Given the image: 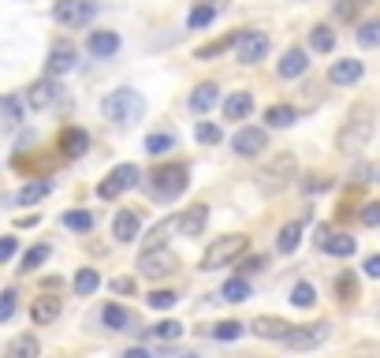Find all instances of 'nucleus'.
Returning <instances> with one entry per match:
<instances>
[{
	"label": "nucleus",
	"instance_id": "1",
	"mask_svg": "<svg viewBox=\"0 0 380 358\" xmlns=\"http://www.w3.org/2000/svg\"><path fill=\"white\" fill-rule=\"evenodd\" d=\"M373 105H354L351 112H346V120H343V127H339V135H336V150L339 153H361L369 145V138H373Z\"/></svg>",
	"mask_w": 380,
	"mask_h": 358
},
{
	"label": "nucleus",
	"instance_id": "2",
	"mask_svg": "<svg viewBox=\"0 0 380 358\" xmlns=\"http://www.w3.org/2000/svg\"><path fill=\"white\" fill-rule=\"evenodd\" d=\"M142 112H145V97H142L138 90H130V86L112 90L105 101H101V116L112 120V123H123V127H130L135 120H142Z\"/></svg>",
	"mask_w": 380,
	"mask_h": 358
},
{
	"label": "nucleus",
	"instance_id": "3",
	"mask_svg": "<svg viewBox=\"0 0 380 358\" xmlns=\"http://www.w3.org/2000/svg\"><path fill=\"white\" fill-rule=\"evenodd\" d=\"M145 187H150L153 198L175 202L179 194L190 187V172H187V165H160V168H153L150 175H145Z\"/></svg>",
	"mask_w": 380,
	"mask_h": 358
},
{
	"label": "nucleus",
	"instance_id": "4",
	"mask_svg": "<svg viewBox=\"0 0 380 358\" xmlns=\"http://www.w3.org/2000/svg\"><path fill=\"white\" fill-rule=\"evenodd\" d=\"M246 250H250V239L246 235H224V239H212L205 254H202V269L212 272V269H227L235 265V257H242Z\"/></svg>",
	"mask_w": 380,
	"mask_h": 358
},
{
	"label": "nucleus",
	"instance_id": "5",
	"mask_svg": "<svg viewBox=\"0 0 380 358\" xmlns=\"http://www.w3.org/2000/svg\"><path fill=\"white\" fill-rule=\"evenodd\" d=\"M138 269H142L145 280H164V276H172L179 269V257L168 247H153V250H142Z\"/></svg>",
	"mask_w": 380,
	"mask_h": 358
},
{
	"label": "nucleus",
	"instance_id": "6",
	"mask_svg": "<svg viewBox=\"0 0 380 358\" xmlns=\"http://www.w3.org/2000/svg\"><path fill=\"white\" fill-rule=\"evenodd\" d=\"M294 172H299V160H294L291 153H276L272 165L261 172V187H265L269 194H276V190H284V187L291 183Z\"/></svg>",
	"mask_w": 380,
	"mask_h": 358
},
{
	"label": "nucleus",
	"instance_id": "7",
	"mask_svg": "<svg viewBox=\"0 0 380 358\" xmlns=\"http://www.w3.org/2000/svg\"><path fill=\"white\" fill-rule=\"evenodd\" d=\"M138 179H142V172H138V165H120V168H112L108 175H105V183L97 187V198H105V202H112V198H120L123 190H130V187H138Z\"/></svg>",
	"mask_w": 380,
	"mask_h": 358
},
{
	"label": "nucleus",
	"instance_id": "8",
	"mask_svg": "<svg viewBox=\"0 0 380 358\" xmlns=\"http://www.w3.org/2000/svg\"><path fill=\"white\" fill-rule=\"evenodd\" d=\"M53 15H56V23L60 26H86L93 15H97V4L93 0H56V8H53Z\"/></svg>",
	"mask_w": 380,
	"mask_h": 358
},
{
	"label": "nucleus",
	"instance_id": "9",
	"mask_svg": "<svg viewBox=\"0 0 380 358\" xmlns=\"http://www.w3.org/2000/svg\"><path fill=\"white\" fill-rule=\"evenodd\" d=\"M231 150H235L239 157H257L269 150V135L265 127H239L235 138H231Z\"/></svg>",
	"mask_w": 380,
	"mask_h": 358
},
{
	"label": "nucleus",
	"instance_id": "10",
	"mask_svg": "<svg viewBox=\"0 0 380 358\" xmlns=\"http://www.w3.org/2000/svg\"><path fill=\"white\" fill-rule=\"evenodd\" d=\"M328 339V324L317 321V324H302V329H291L287 339H284V347L291 351H313V347H321Z\"/></svg>",
	"mask_w": 380,
	"mask_h": 358
},
{
	"label": "nucleus",
	"instance_id": "11",
	"mask_svg": "<svg viewBox=\"0 0 380 358\" xmlns=\"http://www.w3.org/2000/svg\"><path fill=\"white\" fill-rule=\"evenodd\" d=\"M239 63H246V68H254V63L265 60L269 53V34H261V30H242V38H239Z\"/></svg>",
	"mask_w": 380,
	"mask_h": 358
},
{
	"label": "nucleus",
	"instance_id": "12",
	"mask_svg": "<svg viewBox=\"0 0 380 358\" xmlns=\"http://www.w3.org/2000/svg\"><path fill=\"white\" fill-rule=\"evenodd\" d=\"M317 247L321 254H332V257H351L354 247H358V239L354 235H332V227H317Z\"/></svg>",
	"mask_w": 380,
	"mask_h": 358
},
{
	"label": "nucleus",
	"instance_id": "13",
	"mask_svg": "<svg viewBox=\"0 0 380 358\" xmlns=\"http://www.w3.org/2000/svg\"><path fill=\"white\" fill-rule=\"evenodd\" d=\"M78 63V53H75V45L71 41H53V48H48V75L60 78V75H68L71 68Z\"/></svg>",
	"mask_w": 380,
	"mask_h": 358
},
{
	"label": "nucleus",
	"instance_id": "14",
	"mask_svg": "<svg viewBox=\"0 0 380 358\" xmlns=\"http://www.w3.org/2000/svg\"><path fill=\"white\" fill-rule=\"evenodd\" d=\"M205 224H209V205L197 202V205H190V209H183V213H179V235L197 239V235L205 232Z\"/></svg>",
	"mask_w": 380,
	"mask_h": 358
},
{
	"label": "nucleus",
	"instance_id": "15",
	"mask_svg": "<svg viewBox=\"0 0 380 358\" xmlns=\"http://www.w3.org/2000/svg\"><path fill=\"white\" fill-rule=\"evenodd\" d=\"M56 97H60V83H56L53 75H48V78H38V83L26 90L30 108H38V112H41V108H48V105H56Z\"/></svg>",
	"mask_w": 380,
	"mask_h": 358
},
{
	"label": "nucleus",
	"instance_id": "16",
	"mask_svg": "<svg viewBox=\"0 0 380 358\" xmlns=\"http://www.w3.org/2000/svg\"><path fill=\"white\" fill-rule=\"evenodd\" d=\"M361 75H366V68H361V60H336L332 68H328V83H336V86H354L361 83Z\"/></svg>",
	"mask_w": 380,
	"mask_h": 358
},
{
	"label": "nucleus",
	"instance_id": "17",
	"mask_svg": "<svg viewBox=\"0 0 380 358\" xmlns=\"http://www.w3.org/2000/svg\"><path fill=\"white\" fill-rule=\"evenodd\" d=\"M306 68H309V56H306V48L291 45L287 53L279 56V63H276V75H279V78H299V75H306Z\"/></svg>",
	"mask_w": 380,
	"mask_h": 358
},
{
	"label": "nucleus",
	"instance_id": "18",
	"mask_svg": "<svg viewBox=\"0 0 380 358\" xmlns=\"http://www.w3.org/2000/svg\"><path fill=\"white\" fill-rule=\"evenodd\" d=\"M138 227H142V217L135 213V209H120L112 220V239L115 242H135L138 239Z\"/></svg>",
	"mask_w": 380,
	"mask_h": 358
},
{
	"label": "nucleus",
	"instance_id": "19",
	"mask_svg": "<svg viewBox=\"0 0 380 358\" xmlns=\"http://www.w3.org/2000/svg\"><path fill=\"white\" fill-rule=\"evenodd\" d=\"M86 48H90V56H97V60L115 56V53H120V34H115V30H93V34L86 38Z\"/></svg>",
	"mask_w": 380,
	"mask_h": 358
},
{
	"label": "nucleus",
	"instance_id": "20",
	"mask_svg": "<svg viewBox=\"0 0 380 358\" xmlns=\"http://www.w3.org/2000/svg\"><path fill=\"white\" fill-rule=\"evenodd\" d=\"M217 101H220V86L217 83H202V86H194V93H190V112H194V116H205Z\"/></svg>",
	"mask_w": 380,
	"mask_h": 358
},
{
	"label": "nucleus",
	"instance_id": "21",
	"mask_svg": "<svg viewBox=\"0 0 380 358\" xmlns=\"http://www.w3.org/2000/svg\"><path fill=\"white\" fill-rule=\"evenodd\" d=\"M254 112V93L250 90H235L224 101V120H246Z\"/></svg>",
	"mask_w": 380,
	"mask_h": 358
},
{
	"label": "nucleus",
	"instance_id": "22",
	"mask_svg": "<svg viewBox=\"0 0 380 358\" xmlns=\"http://www.w3.org/2000/svg\"><path fill=\"white\" fill-rule=\"evenodd\" d=\"M291 329H294V324H287L284 317H257V321H254V336H261V339H279V344L287 339Z\"/></svg>",
	"mask_w": 380,
	"mask_h": 358
},
{
	"label": "nucleus",
	"instance_id": "23",
	"mask_svg": "<svg viewBox=\"0 0 380 358\" xmlns=\"http://www.w3.org/2000/svg\"><path fill=\"white\" fill-rule=\"evenodd\" d=\"M23 123V101L19 97L4 93L0 97V131H15V127Z\"/></svg>",
	"mask_w": 380,
	"mask_h": 358
},
{
	"label": "nucleus",
	"instance_id": "24",
	"mask_svg": "<svg viewBox=\"0 0 380 358\" xmlns=\"http://www.w3.org/2000/svg\"><path fill=\"white\" fill-rule=\"evenodd\" d=\"M60 150H63V157H82L90 150V135L82 131V127H68V131L60 135Z\"/></svg>",
	"mask_w": 380,
	"mask_h": 358
},
{
	"label": "nucleus",
	"instance_id": "25",
	"mask_svg": "<svg viewBox=\"0 0 380 358\" xmlns=\"http://www.w3.org/2000/svg\"><path fill=\"white\" fill-rule=\"evenodd\" d=\"M60 299L56 295H41V299H34V306H30V317H34V324H53L56 317H60Z\"/></svg>",
	"mask_w": 380,
	"mask_h": 358
},
{
	"label": "nucleus",
	"instance_id": "26",
	"mask_svg": "<svg viewBox=\"0 0 380 358\" xmlns=\"http://www.w3.org/2000/svg\"><path fill=\"white\" fill-rule=\"evenodd\" d=\"M38 354H41V344H38V336H30V332L15 336L4 347V358H38Z\"/></svg>",
	"mask_w": 380,
	"mask_h": 358
},
{
	"label": "nucleus",
	"instance_id": "27",
	"mask_svg": "<svg viewBox=\"0 0 380 358\" xmlns=\"http://www.w3.org/2000/svg\"><path fill=\"white\" fill-rule=\"evenodd\" d=\"M302 227H306V220H291V224H284V232H279V239H276V250H279V254H294V250H299Z\"/></svg>",
	"mask_w": 380,
	"mask_h": 358
},
{
	"label": "nucleus",
	"instance_id": "28",
	"mask_svg": "<svg viewBox=\"0 0 380 358\" xmlns=\"http://www.w3.org/2000/svg\"><path fill=\"white\" fill-rule=\"evenodd\" d=\"M179 145V138L172 131H153V135H145V153L150 157H164V153H172Z\"/></svg>",
	"mask_w": 380,
	"mask_h": 358
},
{
	"label": "nucleus",
	"instance_id": "29",
	"mask_svg": "<svg viewBox=\"0 0 380 358\" xmlns=\"http://www.w3.org/2000/svg\"><path fill=\"white\" fill-rule=\"evenodd\" d=\"M48 190H53V183H48V179H34V183H26L19 194H15V202H19V205H34V202L45 198Z\"/></svg>",
	"mask_w": 380,
	"mask_h": 358
},
{
	"label": "nucleus",
	"instance_id": "30",
	"mask_svg": "<svg viewBox=\"0 0 380 358\" xmlns=\"http://www.w3.org/2000/svg\"><path fill=\"white\" fill-rule=\"evenodd\" d=\"M309 48L313 53H332L336 48V30L332 26H313L309 30Z\"/></svg>",
	"mask_w": 380,
	"mask_h": 358
},
{
	"label": "nucleus",
	"instance_id": "31",
	"mask_svg": "<svg viewBox=\"0 0 380 358\" xmlns=\"http://www.w3.org/2000/svg\"><path fill=\"white\" fill-rule=\"evenodd\" d=\"M101 321H105V329H112V332H123L127 324H130V314L123 310V306H115V302H108L105 310H101Z\"/></svg>",
	"mask_w": 380,
	"mask_h": 358
},
{
	"label": "nucleus",
	"instance_id": "32",
	"mask_svg": "<svg viewBox=\"0 0 380 358\" xmlns=\"http://www.w3.org/2000/svg\"><path fill=\"white\" fill-rule=\"evenodd\" d=\"M220 299L224 302H246L250 299V284H246L242 276H231V280L220 287Z\"/></svg>",
	"mask_w": 380,
	"mask_h": 358
},
{
	"label": "nucleus",
	"instance_id": "33",
	"mask_svg": "<svg viewBox=\"0 0 380 358\" xmlns=\"http://www.w3.org/2000/svg\"><path fill=\"white\" fill-rule=\"evenodd\" d=\"M239 38H242V30H239V34H227V38H220V41H209V45H202V48H197V60H212V56H220V53H227V48L231 45H239Z\"/></svg>",
	"mask_w": 380,
	"mask_h": 358
},
{
	"label": "nucleus",
	"instance_id": "34",
	"mask_svg": "<svg viewBox=\"0 0 380 358\" xmlns=\"http://www.w3.org/2000/svg\"><path fill=\"white\" fill-rule=\"evenodd\" d=\"M101 287V276H97V269H78L75 272V295H93V291Z\"/></svg>",
	"mask_w": 380,
	"mask_h": 358
},
{
	"label": "nucleus",
	"instance_id": "35",
	"mask_svg": "<svg viewBox=\"0 0 380 358\" xmlns=\"http://www.w3.org/2000/svg\"><path fill=\"white\" fill-rule=\"evenodd\" d=\"M294 120H299V112H294L291 105H272V108H265V123H269V127H291Z\"/></svg>",
	"mask_w": 380,
	"mask_h": 358
},
{
	"label": "nucleus",
	"instance_id": "36",
	"mask_svg": "<svg viewBox=\"0 0 380 358\" xmlns=\"http://www.w3.org/2000/svg\"><path fill=\"white\" fill-rule=\"evenodd\" d=\"M48 254H53V247H48V242H38V247H30V250L23 254V272H34L38 265H45V262H48Z\"/></svg>",
	"mask_w": 380,
	"mask_h": 358
},
{
	"label": "nucleus",
	"instance_id": "37",
	"mask_svg": "<svg viewBox=\"0 0 380 358\" xmlns=\"http://www.w3.org/2000/svg\"><path fill=\"white\" fill-rule=\"evenodd\" d=\"M354 38H358V45H361V48H376V45H380V19L361 23V26L354 30Z\"/></svg>",
	"mask_w": 380,
	"mask_h": 358
},
{
	"label": "nucleus",
	"instance_id": "38",
	"mask_svg": "<svg viewBox=\"0 0 380 358\" xmlns=\"http://www.w3.org/2000/svg\"><path fill=\"white\" fill-rule=\"evenodd\" d=\"M212 19H217V8H212V4H197L194 11H190V19H187V26L190 30H205Z\"/></svg>",
	"mask_w": 380,
	"mask_h": 358
},
{
	"label": "nucleus",
	"instance_id": "39",
	"mask_svg": "<svg viewBox=\"0 0 380 358\" xmlns=\"http://www.w3.org/2000/svg\"><path fill=\"white\" fill-rule=\"evenodd\" d=\"M63 224H68L71 232H90V227H93V213H86V209H71V213H63Z\"/></svg>",
	"mask_w": 380,
	"mask_h": 358
},
{
	"label": "nucleus",
	"instance_id": "40",
	"mask_svg": "<svg viewBox=\"0 0 380 358\" xmlns=\"http://www.w3.org/2000/svg\"><path fill=\"white\" fill-rule=\"evenodd\" d=\"M291 302L302 306V310H309V306L317 302V291H313V284H306V280L294 284V287H291Z\"/></svg>",
	"mask_w": 380,
	"mask_h": 358
},
{
	"label": "nucleus",
	"instance_id": "41",
	"mask_svg": "<svg viewBox=\"0 0 380 358\" xmlns=\"http://www.w3.org/2000/svg\"><path fill=\"white\" fill-rule=\"evenodd\" d=\"M145 302H150L153 310H172V306L179 302V295H175V291H150V295H145Z\"/></svg>",
	"mask_w": 380,
	"mask_h": 358
},
{
	"label": "nucleus",
	"instance_id": "42",
	"mask_svg": "<svg viewBox=\"0 0 380 358\" xmlns=\"http://www.w3.org/2000/svg\"><path fill=\"white\" fill-rule=\"evenodd\" d=\"M242 336V324L239 321H220L217 329H212V339H220V344H227V339H239Z\"/></svg>",
	"mask_w": 380,
	"mask_h": 358
},
{
	"label": "nucleus",
	"instance_id": "43",
	"mask_svg": "<svg viewBox=\"0 0 380 358\" xmlns=\"http://www.w3.org/2000/svg\"><path fill=\"white\" fill-rule=\"evenodd\" d=\"M194 138L202 142V145H217L220 142V127L217 123H197L194 127Z\"/></svg>",
	"mask_w": 380,
	"mask_h": 358
},
{
	"label": "nucleus",
	"instance_id": "44",
	"mask_svg": "<svg viewBox=\"0 0 380 358\" xmlns=\"http://www.w3.org/2000/svg\"><path fill=\"white\" fill-rule=\"evenodd\" d=\"M153 336L157 339H179L183 336V324L179 321H160V324H153Z\"/></svg>",
	"mask_w": 380,
	"mask_h": 358
},
{
	"label": "nucleus",
	"instance_id": "45",
	"mask_svg": "<svg viewBox=\"0 0 380 358\" xmlns=\"http://www.w3.org/2000/svg\"><path fill=\"white\" fill-rule=\"evenodd\" d=\"M15 306H19V295H15V291H4V295H0V321H8L15 314Z\"/></svg>",
	"mask_w": 380,
	"mask_h": 358
},
{
	"label": "nucleus",
	"instance_id": "46",
	"mask_svg": "<svg viewBox=\"0 0 380 358\" xmlns=\"http://www.w3.org/2000/svg\"><path fill=\"white\" fill-rule=\"evenodd\" d=\"M15 250H19V239H15V235H4V239H0V265L11 262Z\"/></svg>",
	"mask_w": 380,
	"mask_h": 358
},
{
	"label": "nucleus",
	"instance_id": "47",
	"mask_svg": "<svg viewBox=\"0 0 380 358\" xmlns=\"http://www.w3.org/2000/svg\"><path fill=\"white\" fill-rule=\"evenodd\" d=\"M361 224H366V227H380V202H369L366 209H361Z\"/></svg>",
	"mask_w": 380,
	"mask_h": 358
},
{
	"label": "nucleus",
	"instance_id": "48",
	"mask_svg": "<svg viewBox=\"0 0 380 358\" xmlns=\"http://www.w3.org/2000/svg\"><path fill=\"white\" fill-rule=\"evenodd\" d=\"M358 295V284H354V276L346 272V276H339V299H354Z\"/></svg>",
	"mask_w": 380,
	"mask_h": 358
},
{
	"label": "nucleus",
	"instance_id": "49",
	"mask_svg": "<svg viewBox=\"0 0 380 358\" xmlns=\"http://www.w3.org/2000/svg\"><path fill=\"white\" fill-rule=\"evenodd\" d=\"M265 254H254V257H246V262L239 265V272H257V269H265Z\"/></svg>",
	"mask_w": 380,
	"mask_h": 358
},
{
	"label": "nucleus",
	"instance_id": "50",
	"mask_svg": "<svg viewBox=\"0 0 380 358\" xmlns=\"http://www.w3.org/2000/svg\"><path fill=\"white\" fill-rule=\"evenodd\" d=\"M112 291H120V295H130V291H135V280H130V276H120V280H112Z\"/></svg>",
	"mask_w": 380,
	"mask_h": 358
},
{
	"label": "nucleus",
	"instance_id": "51",
	"mask_svg": "<svg viewBox=\"0 0 380 358\" xmlns=\"http://www.w3.org/2000/svg\"><path fill=\"white\" fill-rule=\"evenodd\" d=\"M361 4H366V0H343V4H339V15H343V19H351V15H354Z\"/></svg>",
	"mask_w": 380,
	"mask_h": 358
},
{
	"label": "nucleus",
	"instance_id": "52",
	"mask_svg": "<svg viewBox=\"0 0 380 358\" xmlns=\"http://www.w3.org/2000/svg\"><path fill=\"white\" fill-rule=\"evenodd\" d=\"M366 276H373V280H380V254L366 257Z\"/></svg>",
	"mask_w": 380,
	"mask_h": 358
},
{
	"label": "nucleus",
	"instance_id": "53",
	"mask_svg": "<svg viewBox=\"0 0 380 358\" xmlns=\"http://www.w3.org/2000/svg\"><path fill=\"white\" fill-rule=\"evenodd\" d=\"M328 187H332V179H328V175H324V179H321V175H313L309 183H306V190H328Z\"/></svg>",
	"mask_w": 380,
	"mask_h": 358
},
{
	"label": "nucleus",
	"instance_id": "54",
	"mask_svg": "<svg viewBox=\"0 0 380 358\" xmlns=\"http://www.w3.org/2000/svg\"><path fill=\"white\" fill-rule=\"evenodd\" d=\"M120 358H153L150 351H145V347H130V351H123Z\"/></svg>",
	"mask_w": 380,
	"mask_h": 358
},
{
	"label": "nucleus",
	"instance_id": "55",
	"mask_svg": "<svg viewBox=\"0 0 380 358\" xmlns=\"http://www.w3.org/2000/svg\"><path fill=\"white\" fill-rule=\"evenodd\" d=\"M179 358H197V354H190V351H187V354H179Z\"/></svg>",
	"mask_w": 380,
	"mask_h": 358
}]
</instances>
